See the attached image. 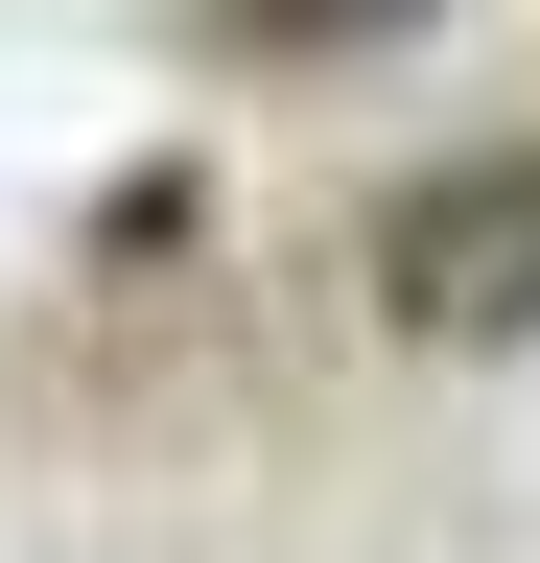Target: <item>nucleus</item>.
<instances>
[{
    "mask_svg": "<svg viewBox=\"0 0 540 563\" xmlns=\"http://www.w3.org/2000/svg\"><path fill=\"white\" fill-rule=\"evenodd\" d=\"M376 329H423V352L540 329V141H470V165H423L376 211Z\"/></svg>",
    "mask_w": 540,
    "mask_h": 563,
    "instance_id": "nucleus-1",
    "label": "nucleus"
},
{
    "mask_svg": "<svg viewBox=\"0 0 540 563\" xmlns=\"http://www.w3.org/2000/svg\"><path fill=\"white\" fill-rule=\"evenodd\" d=\"M399 24H423V0H212V47H283V70L306 47H399Z\"/></svg>",
    "mask_w": 540,
    "mask_h": 563,
    "instance_id": "nucleus-2",
    "label": "nucleus"
}]
</instances>
